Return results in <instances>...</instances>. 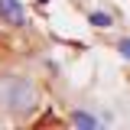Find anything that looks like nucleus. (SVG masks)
I'll use <instances>...</instances> for the list:
<instances>
[{
  "instance_id": "nucleus-1",
  "label": "nucleus",
  "mask_w": 130,
  "mask_h": 130,
  "mask_svg": "<svg viewBox=\"0 0 130 130\" xmlns=\"http://www.w3.org/2000/svg\"><path fill=\"white\" fill-rule=\"evenodd\" d=\"M39 107V88L26 72H3L0 75V114L23 120Z\"/></svg>"
},
{
  "instance_id": "nucleus-2",
  "label": "nucleus",
  "mask_w": 130,
  "mask_h": 130,
  "mask_svg": "<svg viewBox=\"0 0 130 130\" xmlns=\"http://www.w3.org/2000/svg\"><path fill=\"white\" fill-rule=\"evenodd\" d=\"M0 23L10 29H23L26 26V10L20 0H0Z\"/></svg>"
},
{
  "instance_id": "nucleus-3",
  "label": "nucleus",
  "mask_w": 130,
  "mask_h": 130,
  "mask_svg": "<svg viewBox=\"0 0 130 130\" xmlns=\"http://www.w3.org/2000/svg\"><path fill=\"white\" fill-rule=\"evenodd\" d=\"M75 127H88V130H94V127H101V117L98 114H91V111H72V117H68Z\"/></svg>"
},
{
  "instance_id": "nucleus-4",
  "label": "nucleus",
  "mask_w": 130,
  "mask_h": 130,
  "mask_svg": "<svg viewBox=\"0 0 130 130\" xmlns=\"http://www.w3.org/2000/svg\"><path fill=\"white\" fill-rule=\"evenodd\" d=\"M88 23H91L94 29H111V26H114V16L104 13V10H94V13H88Z\"/></svg>"
},
{
  "instance_id": "nucleus-5",
  "label": "nucleus",
  "mask_w": 130,
  "mask_h": 130,
  "mask_svg": "<svg viewBox=\"0 0 130 130\" xmlns=\"http://www.w3.org/2000/svg\"><path fill=\"white\" fill-rule=\"evenodd\" d=\"M117 52H120L124 59H130V39H120V42H117Z\"/></svg>"
},
{
  "instance_id": "nucleus-6",
  "label": "nucleus",
  "mask_w": 130,
  "mask_h": 130,
  "mask_svg": "<svg viewBox=\"0 0 130 130\" xmlns=\"http://www.w3.org/2000/svg\"><path fill=\"white\" fill-rule=\"evenodd\" d=\"M39 3H49V0H39Z\"/></svg>"
}]
</instances>
